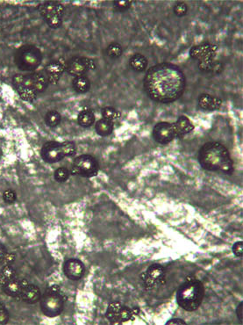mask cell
I'll return each mask as SVG.
<instances>
[{
	"mask_svg": "<svg viewBox=\"0 0 243 325\" xmlns=\"http://www.w3.org/2000/svg\"><path fill=\"white\" fill-rule=\"evenodd\" d=\"M144 89L152 101L172 103L177 101L186 89V77L179 68L169 63L152 66L144 78Z\"/></svg>",
	"mask_w": 243,
	"mask_h": 325,
	"instance_id": "1",
	"label": "cell"
},
{
	"mask_svg": "<svg viewBox=\"0 0 243 325\" xmlns=\"http://www.w3.org/2000/svg\"><path fill=\"white\" fill-rule=\"evenodd\" d=\"M198 162L201 167L209 171L225 174H232L234 171V163L230 153L225 146L218 142H209L201 147Z\"/></svg>",
	"mask_w": 243,
	"mask_h": 325,
	"instance_id": "2",
	"label": "cell"
},
{
	"mask_svg": "<svg viewBox=\"0 0 243 325\" xmlns=\"http://www.w3.org/2000/svg\"><path fill=\"white\" fill-rule=\"evenodd\" d=\"M12 85L19 97L26 101H33L49 87V79L44 72L16 74Z\"/></svg>",
	"mask_w": 243,
	"mask_h": 325,
	"instance_id": "3",
	"label": "cell"
},
{
	"mask_svg": "<svg viewBox=\"0 0 243 325\" xmlns=\"http://www.w3.org/2000/svg\"><path fill=\"white\" fill-rule=\"evenodd\" d=\"M205 288L200 280L188 277L176 292V302L183 310L192 312L200 307Z\"/></svg>",
	"mask_w": 243,
	"mask_h": 325,
	"instance_id": "4",
	"label": "cell"
},
{
	"mask_svg": "<svg viewBox=\"0 0 243 325\" xmlns=\"http://www.w3.org/2000/svg\"><path fill=\"white\" fill-rule=\"evenodd\" d=\"M76 152V147L72 142L58 143L55 141L46 143L40 150V156L44 161L49 164H55L64 158L73 157Z\"/></svg>",
	"mask_w": 243,
	"mask_h": 325,
	"instance_id": "5",
	"label": "cell"
},
{
	"mask_svg": "<svg viewBox=\"0 0 243 325\" xmlns=\"http://www.w3.org/2000/svg\"><path fill=\"white\" fill-rule=\"evenodd\" d=\"M15 65L22 71H34L43 62V54L40 49L34 45L19 47L14 55Z\"/></svg>",
	"mask_w": 243,
	"mask_h": 325,
	"instance_id": "6",
	"label": "cell"
},
{
	"mask_svg": "<svg viewBox=\"0 0 243 325\" xmlns=\"http://www.w3.org/2000/svg\"><path fill=\"white\" fill-rule=\"evenodd\" d=\"M40 301L43 313L50 318L61 315L64 310V296L61 294L60 286L57 285H54L47 289Z\"/></svg>",
	"mask_w": 243,
	"mask_h": 325,
	"instance_id": "7",
	"label": "cell"
},
{
	"mask_svg": "<svg viewBox=\"0 0 243 325\" xmlns=\"http://www.w3.org/2000/svg\"><path fill=\"white\" fill-rule=\"evenodd\" d=\"M39 12L46 23L54 29L61 27L64 15V6L59 2L49 1L39 6Z\"/></svg>",
	"mask_w": 243,
	"mask_h": 325,
	"instance_id": "8",
	"label": "cell"
},
{
	"mask_svg": "<svg viewBox=\"0 0 243 325\" xmlns=\"http://www.w3.org/2000/svg\"><path fill=\"white\" fill-rule=\"evenodd\" d=\"M99 170V165L96 158L91 155H81L75 158L71 166V173L75 175L92 178L96 176Z\"/></svg>",
	"mask_w": 243,
	"mask_h": 325,
	"instance_id": "9",
	"label": "cell"
},
{
	"mask_svg": "<svg viewBox=\"0 0 243 325\" xmlns=\"http://www.w3.org/2000/svg\"><path fill=\"white\" fill-rule=\"evenodd\" d=\"M97 64L93 59L85 56H73L65 64V71L71 76H85L86 73L94 70Z\"/></svg>",
	"mask_w": 243,
	"mask_h": 325,
	"instance_id": "10",
	"label": "cell"
},
{
	"mask_svg": "<svg viewBox=\"0 0 243 325\" xmlns=\"http://www.w3.org/2000/svg\"><path fill=\"white\" fill-rule=\"evenodd\" d=\"M106 316L112 323H123L133 319V310L126 307L119 301L111 302L107 307Z\"/></svg>",
	"mask_w": 243,
	"mask_h": 325,
	"instance_id": "11",
	"label": "cell"
},
{
	"mask_svg": "<svg viewBox=\"0 0 243 325\" xmlns=\"http://www.w3.org/2000/svg\"><path fill=\"white\" fill-rule=\"evenodd\" d=\"M164 279H165V269L163 265L159 264L150 265L147 269L146 272L141 275V280L144 285L149 289L158 286L161 284V282H164Z\"/></svg>",
	"mask_w": 243,
	"mask_h": 325,
	"instance_id": "12",
	"label": "cell"
},
{
	"mask_svg": "<svg viewBox=\"0 0 243 325\" xmlns=\"http://www.w3.org/2000/svg\"><path fill=\"white\" fill-rule=\"evenodd\" d=\"M153 137L160 144L170 143L176 138L174 125L166 122H159L153 129Z\"/></svg>",
	"mask_w": 243,
	"mask_h": 325,
	"instance_id": "13",
	"label": "cell"
},
{
	"mask_svg": "<svg viewBox=\"0 0 243 325\" xmlns=\"http://www.w3.org/2000/svg\"><path fill=\"white\" fill-rule=\"evenodd\" d=\"M218 47L212 43H205L194 46L190 50V56L198 63L215 59Z\"/></svg>",
	"mask_w": 243,
	"mask_h": 325,
	"instance_id": "14",
	"label": "cell"
},
{
	"mask_svg": "<svg viewBox=\"0 0 243 325\" xmlns=\"http://www.w3.org/2000/svg\"><path fill=\"white\" fill-rule=\"evenodd\" d=\"M85 272V264L78 259L70 258L64 263V273L69 280H78L82 279Z\"/></svg>",
	"mask_w": 243,
	"mask_h": 325,
	"instance_id": "15",
	"label": "cell"
},
{
	"mask_svg": "<svg viewBox=\"0 0 243 325\" xmlns=\"http://www.w3.org/2000/svg\"><path fill=\"white\" fill-rule=\"evenodd\" d=\"M64 71H65V64L58 60L49 63L44 69V73L49 79V84L51 85H55L59 82Z\"/></svg>",
	"mask_w": 243,
	"mask_h": 325,
	"instance_id": "16",
	"label": "cell"
},
{
	"mask_svg": "<svg viewBox=\"0 0 243 325\" xmlns=\"http://www.w3.org/2000/svg\"><path fill=\"white\" fill-rule=\"evenodd\" d=\"M198 107L206 111H215L221 107L222 100L213 95L202 93L198 99Z\"/></svg>",
	"mask_w": 243,
	"mask_h": 325,
	"instance_id": "17",
	"label": "cell"
},
{
	"mask_svg": "<svg viewBox=\"0 0 243 325\" xmlns=\"http://www.w3.org/2000/svg\"><path fill=\"white\" fill-rule=\"evenodd\" d=\"M19 297L26 303L34 304L40 301V298H42V293H40L39 286L28 283V285L25 286L24 289L22 290Z\"/></svg>",
	"mask_w": 243,
	"mask_h": 325,
	"instance_id": "18",
	"label": "cell"
},
{
	"mask_svg": "<svg viewBox=\"0 0 243 325\" xmlns=\"http://www.w3.org/2000/svg\"><path fill=\"white\" fill-rule=\"evenodd\" d=\"M28 284V281L24 279H13L6 283L2 288L4 293L11 297H18L22 294V290Z\"/></svg>",
	"mask_w": 243,
	"mask_h": 325,
	"instance_id": "19",
	"label": "cell"
},
{
	"mask_svg": "<svg viewBox=\"0 0 243 325\" xmlns=\"http://www.w3.org/2000/svg\"><path fill=\"white\" fill-rule=\"evenodd\" d=\"M174 125L176 137H185L186 135L191 133L194 129V125L186 116H180Z\"/></svg>",
	"mask_w": 243,
	"mask_h": 325,
	"instance_id": "20",
	"label": "cell"
},
{
	"mask_svg": "<svg viewBox=\"0 0 243 325\" xmlns=\"http://www.w3.org/2000/svg\"><path fill=\"white\" fill-rule=\"evenodd\" d=\"M148 64H149L148 59L145 55H141V54H134V55L131 56L130 60H129V65H130L131 69L136 72L144 71L148 67Z\"/></svg>",
	"mask_w": 243,
	"mask_h": 325,
	"instance_id": "21",
	"label": "cell"
},
{
	"mask_svg": "<svg viewBox=\"0 0 243 325\" xmlns=\"http://www.w3.org/2000/svg\"><path fill=\"white\" fill-rule=\"evenodd\" d=\"M95 120L96 118H95L94 112L92 110L88 109V108L82 110L77 116V122L83 128L91 127L94 124Z\"/></svg>",
	"mask_w": 243,
	"mask_h": 325,
	"instance_id": "22",
	"label": "cell"
},
{
	"mask_svg": "<svg viewBox=\"0 0 243 325\" xmlns=\"http://www.w3.org/2000/svg\"><path fill=\"white\" fill-rule=\"evenodd\" d=\"M113 127L114 125L113 122L102 118L96 122L95 129L97 134L99 135L100 137H108L113 133Z\"/></svg>",
	"mask_w": 243,
	"mask_h": 325,
	"instance_id": "23",
	"label": "cell"
},
{
	"mask_svg": "<svg viewBox=\"0 0 243 325\" xmlns=\"http://www.w3.org/2000/svg\"><path fill=\"white\" fill-rule=\"evenodd\" d=\"M72 86L77 93L84 94L91 89V81L86 76L76 77L73 79Z\"/></svg>",
	"mask_w": 243,
	"mask_h": 325,
	"instance_id": "24",
	"label": "cell"
},
{
	"mask_svg": "<svg viewBox=\"0 0 243 325\" xmlns=\"http://www.w3.org/2000/svg\"><path fill=\"white\" fill-rule=\"evenodd\" d=\"M17 278V272L12 264H5L0 270V288L2 289L6 283Z\"/></svg>",
	"mask_w": 243,
	"mask_h": 325,
	"instance_id": "25",
	"label": "cell"
},
{
	"mask_svg": "<svg viewBox=\"0 0 243 325\" xmlns=\"http://www.w3.org/2000/svg\"><path fill=\"white\" fill-rule=\"evenodd\" d=\"M222 65L219 62L216 61L215 59H211L207 61L198 63V69L204 72H218L221 70Z\"/></svg>",
	"mask_w": 243,
	"mask_h": 325,
	"instance_id": "26",
	"label": "cell"
},
{
	"mask_svg": "<svg viewBox=\"0 0 243 325\" xmlns=\"http://www.w3.org/2000/svg\"><path fill=\"white\" fill-rule=\"evenodd\" d=\"M62 121V116L57 111L51 110L46 113L45 123L49 128H55L60 124Z\"/></svg>",
	"mask_w": 243,
	"mask_h": 325,
	"instance_id": "27",
	"label": "cell"
},
{
	"mask_svg": "<svg viewBox=\"0 0 243 325\" xmlns=\"http://www.w3.org/2000/svg\"><path fill=\"white\" fill-rule=\"evenodd\" d=\"M101 114L103 119H106L111 122L118 120L121 116V113L113 107H104L103 109L101 110Z\"/></svg>",
	"mask_w": 243,
	"mask_h": 325,
	"instance_id": "28",
	"label": "cell"
},
{
	"mask_svg": "<svg viewBox=\"0 0 243 325\" xmlns=\"http://www.w3.org/2000/svg\"><path fill=\"white\" fill-rule=\"evenodd\" d=\"M107 55L112 59H118L123 54V48L118 43H112L107 49Z\"/></svg>",
	"mask_w": 243,
	"mask_h": 325,
	"instance_id": "29",
	"label": "cell"
},
{
	"mask_svg": "<svg viewBox=\"0 0 243 325\" xmlns=\"http://www.w3.org/2000/svg\"><path fill=\"white\" fill-rule=\"evenodd\" d=\"M70 173L69 169L66 167H59L56 169L54 174L55 180L59 183H64L67 181L70 178Z\"/></svg>",
	"mask_w": 243,
	"mask_h": 325,
	"instance_id": "30",
	"label": "cell"
},
{
	"mask_svg": "<svg viewBox=\"0 0 243 325\" xmlns=\"http://www.w3.org/2000/svg\"><path fill=\"white\" fill-rule=\"evenodd\" d=\"M132 4L131 0H116L113 2V7L117 12H123L130 9Z\"/></svg>",
	"mask_w": 243,
	"mask_h": 325,
	"instance_id": "31",
	"label": "cell"
},
{
	"mask_svg": "<svg viewBox=\"0 0 243 325\" xmlns=\"http://www.w3.org/2000/svg\"><path fill=\"white\" fill-rule=\"evenodd\" d=\"M174 13L177 17H184L188 12V6L185 2H177L174 6Z\"/></svg>",
	"mask_w": 243,
	"mask_h": 325,
	"instance_id": "32",
	"label": "cell"
},
{
	"mask_svg": "<svg viewBox=\"0 0 243 325\" xmlns=\"http://www.w3.org/2000/svg\"><path fill=\"white\" fill-rule=\"evenodd\" d=\"M3 201L6 204H12L15 202L17 200V194L12 189H7L3 193Z\"/></svg>",
	"mask_w": 243,
	"mask_h": 325,
	"instance_id": "33",
	"label": "cell"
},
{
	"mask_svg": "<svg viewBox=\"0 0 243 325\" xmlns=\"http://www.w3.org/2000/svg\"><path fill=\"white\" fill-rule=\"evenodd\" d=\"M9 321V313L3 304L0 302V324H5Z\"/></svg>",
	"mask_w": 243,
	"mask_h": 325,
	"instance_id": "34",
	"label": "cell"
},
{
	"mask_svg": "<svg viewBox=\"0 0 243 325\" xmlns=\"http://www.w3.org/2000/svg\"><path fill=\"white\" fill-rule=\"evenodd\" d=\"M233 253L236 257H242L243 255V243L241 241L234 243L233 245Z\"/></svg>",
	"mask_w": 243,
	"mask_h": 325,
	"instance_id": "35",
	"label": "cell"
},
{
	"mask_svg": "<svg viewBox=\"0 0 243 325\" xmlns=\"http://www.w3.org/2000/svg\"><path fill=\"white\" fill-rule=\"evenodd\" d=\"M14 260H15V255L13 253H6L3 263L5 264H12Z\"/></svg>",
	"mask_w": 243,
	"mask_h": 325,
	"instance_id": "36",
	"label": "cell"
},
{
	"mask_svg": "<svg viewBox=\"0 0 243 325\" xmlns=\"http://www.w3.org/2000/svg\"><path fill=\"white\" fill-rule=\"evenodd\" d=\"M6 253L7 252H6V247L0 243V263H3L4 258L6 257Z\"/></svg>",
	"mask_w": 243,
	"mask_h": 325,
	"instance_id": "37",
	"label": "cell"
},
{
	"mask_svg": "<svg viewBox=\"0 0 243 325\" xmlns=\"http://www.w3.org/2000/svg\"><path fill=\"white\" fill-rule=\"evenodd\" d=\"M243 304L240 302V305L238 306L236 313H237L238 319H240V322H242V312H243Z\"/></svg>",
	"mask_w": 243,
	"mask_h": 325,
	"instance_id": "38",
	"label": "cell"
},
{
	"mask_svg": "<svg viewBox=\"0 0 243 325\" xmlns=\"http://www.w3.org/2000/svg\"><path fill=\"white\" fill-rule=\"evenodd\" d=\"M167 324H186V322L182 319H171L168 321Z\"/></svg>",
	"mask_w": 243,
	"mask_h": 325,
	"instance_id": "39",
	"label": "cell"
}]
</instances>
